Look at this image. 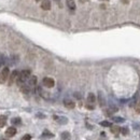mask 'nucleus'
I'll return each mask as SVG.
<instances>
[{
    "instance_id": "14",
    "label": "nucleus",
    "mask_w": 140,
    "mask_h": 140,
    "mask_svg": "<svg viewBox=\"0 0 140 140\" xmlns=\"http://www.w3.org/2000/svg\"><path fill=\"white\" fill-rule=\"evenodd\" d=\"M11 122H12V124H13V125H19V124L22 123L21 119H18V117H15V119H13Z\"/></svg>"
},
{
    "instance_id": "22",
    "label": "nucleus",
    "mask_w": 140,
    "mask_h": 140,
    "mask_svg": "<svg viewBox=\"0 0 140 140\" xmlns=\"http://www.w3.org/2000/svg\"><path fill=\"white\" fill-rule=\"evenodd\" d=\"M36 1H40V0H36Z\"/></svg>"
},
{
    "instance_id": "17",
    "label": "nucleus",
    "mask_w": 140,
    "mask_h": 140,
    "mask_svg": "<svg viewBox=\"0 0 140 140\" xmlns=\"http://www.w3.org/2000/svg\"><path fill=\"white\" fill-rule=\"evenodd\" d=\"M101 126H105V127H108V126H111V124H110V122H107V121H104L100 123Z\"/></svg>"
},
{
    "instance_id": "6",
    "label": "nucleus",
    "mask_w": 140,
    "mask_h": 140,
    "mask_svg": "<svg viewBox=\"0 0 140 140\" xmlns=\"http://www.w3.org/2000/svg\"><path fill=\"white\" fill-rule=\"evenodd\" d=\"M41 8L43 10H45V11L51 9V2H50V0H43L41 3Z\"/></svg>"
},
{
    "instance_id": "21",
    "label": "nucleus",
    "mask_w": 140,
    "mask_h": 140,
    "mask_svg": "<svg viewBox=\"0 0 140 140\" xmlns=\"http://www.w3.org/2000/svg\"><path fill=\"white\" fill-rule=\"evenodd\" d=\"M2 140H8V139H2Z\"/></svg>"
},
{
    "instance_id": "12",
    "label": "nucleus",
    "mask_w": 140,
    "mask_h": 140,
    "mask_svg": "<svg viewBox=\"0 0 140 140\" xmlns=\"http://www.w3.org/2000/svg\"><path fill=\"white\" fill-rule=\"evenodd\" d=\"M111 131L113 132L114 135H117L120 131H121V128H120L119 126H112L111 127Z\"/></svg>"
},
{
    "instance_id": "20",
    "label": "nucleus",
    "mask_w": 140,
    "mask_h": 140,
    "mask_svg": "<svg viewBox=\"0 0 140 140\" xmlns=\"http://www.w3.org/2000/svg\"><path fill=\"white\" fill-rule=\"evenodd\" d=\"M114 121L115 122H123L124 120L122 119V117H114Z\"/></svg>"
},
{
    "instance_id": "1",
    "label": "nucleus",
    "mask_w": 140,
    "mask_h": 140,
    "mask_svg": "<svg viewBox=\"0 0 140 140\" xmlns=\"http://www.w3.org/2000/svg\"><path fill=\"white\" fill-rule=\"evenodd\" d=\"M29 77H30V71H29V70H23L21 73H18V77H17V79H16V82H17V84H18V86L26 83V81L28 80Z\"/></svg>"
},
{
    "instance_id": "4",
    "label": "nucleus",
    "mask_w": 140,
    "mask_h": 140,
    "mask_svg": "<svg viewBox=\"0 0 140 140\" xmlns=\"http://www.w3.org/2000/svg\"><path fill=\"white\" fill-rule=\"evenodd\" d=\"M17 77H18V71H16V70H14V71L11 73V76H10L9 85H12V83H14V81H15V80L17 79Z\"/></svg>"
},
{
    "instance_id": "11",
    "label": "nucleus",
    "mask_w": 140,
    "mask_h": 140,
    "mask_svg": "<svg viewBox=\"0 0 140 140\" xmlns=\"http://www.w3.org/2000/svg\"><path fill=\"white\" fill-rule=\"evenodd\" d=\"M61 139L62 140H70V134L68 131H64L61 134Z\"/></svg>"
},
{
    "instance_id": "8",
    "label": "nucleus",
    "mask_w": 140,
    "mask_h": 140,
    "mask_svg": "<svg viewBox=\"0 0 140 140\" xmlns=\"http://www.w3.org/2000/svg\"><path fill=\"white\" fill-rule=\"evenodd\" d=\"M64 105H65V107H66V108H68V109H73L74 106H76V104H74L72 100H69V99L65 100L64 101Z\"/></svg>"
},
{
    "instance_id": "7",
    "label": "nucleus",
    "mask_w": 140,
    "mask_h": 140,
    "mask_svg": "<svg viewBox=\"0 0 140 140\" xmlns=\"http://www.w3.org/2000/svg\"><path fill=\"white\" fill-rule=\"evenodd\" d=\"M27 84H28L30 87H34V86H36V84H37V78L36 77H29L28 78V82H27Z\"/></svg>"
},
{
    "instance_id": "10",
    "label": "nucleus",
    "mask_w": 140,
    "mask_h": 140,
    "mask_svg": "<svg viewBox=\"0 0 140 140\" xmlns=\"http://www.w3.org/2000/svg\"><path fill=\"white\" fill-rule=\"evenodd\" d=\"M7 123V116L0 115V127H3Z\"/></svg>"
},
{
    "instance_id": "3",
    "label": "nucleus",
    "mask_w": 140,
    "mask_h": 140,
    "mask_svg": "<svg viewBox=\"0 0 140 140\" xmlns=\"http://www.w3.org/2000/svg\"><path fill=\"white\" fill-rule=\"evenodd\" d=\"M54 84H55V82L52 78H44L43 79V85L44 86H46L50 88V87H53Z\"/></svg>"
},
{
    "instance_id": "9",
    "label": "nucleus",
    "mask_w": 140,
    "mask_h": 140,
    "mask_svg": "<svg viewBox=\"0 0 140 140\" xmlns=\"http://www.w3.org/2000/svg\"><path fill=\"white\" fill-rule=\"evenodd\" d=\"M95 100H96V98H95V95L93 93H89L88 96H87V101H88L89 104H94Z\"/></svg>"
},
{
    "instance_id": "16",
    "label": "nucleus",
    "mask_w": 140,
    "mask_h": 140,
    "mask_svg": "<svg viewBox=\"0 0 140 140\" xmlns=\"http://www.w3.org/2000/svg\"><path fill=\"white\" fill-rule=\"evenodd\" d=\"M135 111H136L137 113H140V100H138V102H137L136 106H135Z\"/></svg>"
},
{
    "instance_id": "15",
    "label": "nucleus",
    "mask_w": 140,
    "mask_h": 140,
    "mask_svg": "<svg viewBox=\"0 0 140 140\" xmlns=\"http://www.w3.org/2000/svg\"><path fill=\"white\" fill-rule=\"evenodd\" d=\"M99 105L100 106H105V100H104V97H102L101 93H99Z\"/></svg>"
},
{
    "instance_id": "5",
    "label": "nucleus",
    "mask_w": 140,
    "mask_h": 140,
    "mask_svg": "<svg viewBox=\"0 0 140 140\" xmlns=\"http://www.w3.org/2000/svg\"><path fill=\"white\" fill-rule=\"evenodd\" d=\"M16 134V128L15 127H9V128H7L6 131V136L7 137H13L14 135Z\"/></svg>"
},
{
    "instance_id": "19",
    "label": "nucleus",
    "mask_w": 140,
    "mask_h": 140,
    "mask_svg": "<svg viewBox=\"0 0 140 140\" xmlns=\"http://www.w3.org/2000/svg\"><path fill=\"white\" fill-rule=\"evenodd\" d=\"M121 131H122V134H123V135H127V134H128V129H127L126 127L122 128V129H121Z\"/></svg>"
},
{
    "instance_id": "2",
    "label": "nucleus",
    "mask_w": 140,
    "mask_h": 140,
    "mask_svg": "<svg viewBox=\"0 0 140 140\" xmlns=\"http://www.w3.org/2000/svg\"><path fill=\"white\" fill-rule=\"evenodd\" d=\"M9 73H10V71H9L8 67H4V68L1 70V72H0V83L1 84L7 81V79L9 78Z\"/></svg>"
},
{
    "instance_id": "18",
    "label": "nucleus",
    "mask_w": 140,
    "mask_h": 140,
    "mask_svg": "<svg viewBox=\"0 0 140 140\" xmlns=\"http://www.w3.org/2000/svg\"><path fill=\"white\" fill-rule=\"evenodd\" d=\"M30 139H31V136H30V135H25V136H24L21 140H30Z\"/></svg>"
},
{
    "instance_id": "13",
    "label": "nucleus",
    "mask_w": 140,
    "mask_h": 140,
    "mask_svg": "<svg viewBox=\"0 0 140 140\" xmlns=\"http://www.w3.org/2000/svg\"><path fill=\"white\" fill-rule=\"evenodd\" d=\"M67 3H68V7L71 10H74L76 9V4H74L73 0H67Z\"/></svg>"
}]
</instances>
